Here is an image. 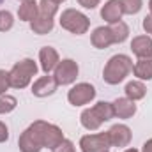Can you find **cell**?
I'll list each match as a JSON object with an SVG mask.
<instances>
[{
	"mask_svg": "<svg viewBox=\"0 0 152 152\" xmlns=\"http://www.w3.org/2000/svg\"><path fill=\"white\" fill-rule=\"evenodd\" d=\"M2 2H4V0H0V5H2Z\"/></svg>",
	"mask_w": 152,
	"mask_h": 152,
	"instance_id": "cell-35",
	"label": "cell"
},
{
	"mask_svg": "<svg viewBox=\"0 0 152 152\" xmlns=\"http://www.w3.org/2000/svg\"><path fill=\"white\" fill-rule=\"evenodd\" d=\"M112 147L110 134L106 133H96V134H87L81 136L80 140V149L81 152H106Z\"/></svg>",
	"mask_w": 152,
	"mask_h": 152,
	"instance_id": "cell-6",
	"label": "cell"
},
{
	"mask_svg": "<svg viewBox=\"0 0 152 152\" xmlns=\"http://www.w3.org/2000/svg\"><path fill=\"white\" fill-rule=\"evenodd\" d=\"M78 71L80 69H78V64H76L75 60L66 58V60H60L57 64L53 78H55V81L58 85H71L76 78H78Z\"/></svg>",
	"mask_w": 152,
	"mask_h": 152,
	"instance_id": "cell-7",
	"label": "cell"
},
{
	"mask_svg": "<svg viewBox=\"0 0 152 152\" xmlns=\"http://www.w3.org/2000/svg\"><path fill=\"white\" fill-rule=\"evenodd\" d=\"M143 30H145L147 34H152V14H149V16L143 18Z\"/></svg>",
	"mask_w": 152,
	"mask_h": 152,
	"instance_id": "cell-30",
	"label": "cell"
},
{
	"mask_svg": "<svg viewBox=\"0 0 152 152\" xmlns=\"http://www.w3.org/2000/svg\"><path fill=\"white\" fill-rule=\"evenodd\" d=\"M18 147H20L21 152H41V149L36 145V142L30 138V134H28L27 129L21 133V136H20V140H18Z\"/></svg>",
	"mask_w": 152,
	"mask_h": 152,
	"instance_id": "cell-21",
	"label": "cell"
},
{
	"mask_svg": "<svg viewBox=\"0 0 152 152\" xmlns=\"http://www.w3.org/2000/svg\"><path fill=\"white\" fill-rule=\"evenodd\" d=\"M149 9H151V14H152V0H149Z\"/></svg>",
	"mask_w": 152,
	"mask_h": 152,
	"instance_id": "cell-32",
	"label": "cell"
},
{
	"mask_svg": "<svg viewBox=\"0 0 152 152\" xmlns=\"http://www.w3.org/2000/svg\"><path fill=\"white\" fill-rule=\"evenodd\" d=\"M142 152H152V138H151V140H147V142L143 143V149H142Z\"/></svg>",
	"mask_w": 152,
	"mask_h": 152,
	"instance_id": "cell-31",
	"label": "cell"
},
{
	"mask_svg": "<svg viewBox=\"0 0 152 152\" xmlns=\"http://www.w3.org/2000/svg\"><path fill=\"white\" fill-rule=\"evenodd\" d=\"M126 96H127V99H131V101H138V99H143L145 97V94H147V88H145V85L142 83V81H129L127 85H126Z\"/></svg>",
	"mask_w": 152,
	"mask_h": 152,
	"instance_id": "cell-19",
	"label": "cell"
},
{
	"mask_svg": "<svg viewBox=\"0 0 152 152\" xmlns=\"http://www.w3.org/2000/svg\"><path fill=\"white\" fill-rule=\"evenodd\" d=\"M53 152H75V143L71 142V140H62L55 149H53Z\"/></svg>",
	"mask_w": 152,
	"mask_h": 152,
	"instance_id": "cell-26",
	"label": "cell"
},
{
	"mask_svg": "<svg viewBox=\"0 0 152 152\" xmlns=\"http://www.w3.org/2000/svg\"><path fill=\"white\" fill-rule=\"evenodd\" d=\"M16 106H18V99L14 96H7V94L0 96V115L12 112Z\"/></svg>",
	"mask_w": 152,
	"mask_h": 152,
	"instance_id": "cell-24",
	"label": "cell"
},
{
	"mask_svg": "<svg viewBox=\"0 0 152 152\" xmlns=\"http://www.w3.org/2000/svg\"><path fill=\"white\" fill-rule=\"evenodd\" d=\"M53 20L51 18H44V16H36V20L34 21H30V28H32V32L34 34H39V36H44V34H48V32H51L53 30Z\"/></svg>",
	"mask_w": 152,
	"mask_h": 152,
	"instance_id": "cell-18",
	"label": "cell"
},
{
	"mask_svg": "<svg viewBox=\"0 0 152 152\" xmlns=\"http://www.w3.org/2000/svg\"><path fill=\"white\" fill-rule=\"evenodd\" d=\"M122 14H124V12H122L120 0H108V2L103 5V9H101V18H103L104 21H108L110 25L120 21Z\"/></svg>",
	"mask_w": 152,
	"mask_h": 152,
	"instance_id": "cell-13",
	"label": "cell"
},
{
	"mask_svg": "<svg viewBox=\"0 0 152 152\" xmlns=\"http://www.w3.org/2000/svg\"><path fill=\"white\" fill-rule=\"evenodd\" d=\"M28 134L30 138L36 142L39 149H55L62 140H64V133L58 126L55 124H50V122H44V120H36L28 129Z\"/></svg>",
	"mask_w": 152,
	"mask_h": 152,
	"instance_id": "cell-1",
	"label": "cell"
},
{
	"mask_svg": "<svg viewBox=\"0 0 152 152\" xmlns=\"http://www.w3.org/2000/svg\"><path fill=\"white\" fill-rule=\"evenodd\" d=\"M37 73V64L32 58H23L12 66L9 71V83L14 88H25Z\"/></svg>",
	"mask_w": 152,
	"mask_h": 152,
	"instance_id": "cell-4",
	"label": "cell"
},
{
	"mask_svg": "<svg viewBox=\"0 0 152 152\" xmlns=\"http://www.w3.org/2000/svg\"><path fill=\"white\" fill-rule=\"evenodd\" d=\"M124 14H136L143 7V0H120Z\"/></svg>",
	"mask_w": 152,
	"mask_h": 152,
	"instance_id": "cell-23",
	"label": "cell"
},
{
	"mask_svg": "<svg viewBox=\"0 0 152 152\" xmlns=\"http://www.w3.org/2000/svg\"><path fill=\"white\" fill-rule=\"evenodd\" d=\"M39 12V4L34 0H23V4L18 9V16L21 21H34Z\"/></svg>",
	"mask_w": 152,
	"mask_h": 152,
	"instance_id": "cell-16",
	"label": "cell"
},
{
	"mask_svg": "<svg viewBox=\"0 0 152 152\" xmlns=\"http://www.w3.org/2000/svg\"><path fill=\"white\" fill-rule=\"evenodd\" d=\"M113 106L112 103H106V101H99L97 104H94L92 108H87L83 110V113L80 117L81 120V126L88 131H96L101 127L103 122H108L110 118H113Z\"/></svg>",
	"mask_w": 152,
	"mask_h": 152,
	"instance_id": "cell-2",
	"label": "cell"
},
{
	"mask_svg": "<svg viewBox=\"0 0 152 152\" xmlns=\"http://www.w3.org/2000/svg\"><path fill=\"white\" fill-rule=\"evenodd\" d=\"M106 152H108V151H106Z\"/></svg>",
	"mask_w": 152,
	"mask_h": 152,
	"instance_id": "cell-36",
	"label": "cell"
},
{
	"mask_svg": "<svg viewBox=\"0 0 152 152\" xmlns=\"http://www.w3.org/2000/svg\"><path fill=\"white\" fill-rule=\"evenodd\" d=\"M14 25V18L9 11H0V32H7L11 30Z\"/></svg>",
	"mask_w": 152,
	"mask_h": 152,
	"instance_id": "cell-25",
	"label": "cell"
},
{
	"mask_svg": "<svg viewBox=\"0 0 152 152\" xmlns=\"http://www.w3.org/2000/svg\"><path fill=\"white\" fill-rule=\"evenodd\" d=\"M113 106V115L118 118H131L133 115L136 113V104L134 101L127 99V97H118L112 103Z\"/></svg>",
	"mask_w": 152,
	"mask_h": 152,
	"instance_id": "cell-12",
	"label": "cell"
},
{
	"mask_svg": "<svg viewBox=\"0 0 152 152\" xmlns=\"http://www.w3.org/2000/svg\"><path fill=\"white\" fill-rule=\"evenodd\" d=\"M131 50L138 58L152 57V39L149 36H138L131 41Z\"/></svg>",
	"mask_w": 152,
	"mask_h": 152,
	"instance_id": "cell-14",
	"label": "cell"
},
{
	"mask_svg": "<svg viewBox=\"0 0 152 152\" xmlns=\"http://www.w3.org/2000/svg\"><path fill=\"white\" fill-rule=\"evenodd\" d=\"M9 87H11V83H9V73L4 71V69H0V96L5 94V90Z\"/></svg>",
	"mask_w": 152,
	"mask_h": 152,
	"instance_id": "cell-27",
	"label": "cell"
},
{
	"mask_svg": "<svg viewBox=\"0 0 152 152\" xmlns=\"http://www.w3.org/2000/svg\"><path fill=\"white\" fill-rule=\"evenodd\" d=\"M110 134V142L113 147H127L129 142H131V129L124 124H115L112 126V129L108 131Z\"/></svg>",
	"mask_w": 152,
	"mask_h": 152,
	"instance_id": "cell-10",
	"label": "cell"
},
{
	"mask_svg": "<svg viewBox=\"0 0 152 152\" xmlns=\"http://www.w3.org/2000/svg\"><path fill=\"white\" fill-rule=\"evenodd\" d=\"M80 5H83L85 9H94L99 5V0H78Z\"/></svg>",
	"mask_w": 152,
	"mask_h": 152,
	"instance_id": "cell-28",
	"label": "cell"
},
{
	"mask_svg": "<svg viewBox=\"0 0 152 152\" xmlns=\"http://www.w3.org/2000/svg\"><path fill=\"white\" fill-rule=\"evenodd\" d=\"M94 97H96V88L90 83H78V85H75L69 90V94H67V99H69V103L73 106L88 104Z\"/></svg>",
	"mask_w": 152,
	"mask_h": 152,
	"instance_id": "cell-8",
	"label": "cell"
},
{
	"mask_svg": "<svg viewBox=\"0 0 152 152\" xmlns=\"http://www.w3.org/2000/svg\"><path fill=\"white\" fill-rule=\"evenodd\" d=\"M55 4H60V2H66V0H53Z\"/></svg>",
	"mask_w": 152,
	"mask_h": 152,
	"instance_id": "cell-34",
	"label": "cell"
},
{
	"mask_svg": "<svg viewBox=\"0 0 152 152\" xmlns=\"http://www.w3.org/2000/svg\"><path fill=\"white\" fill-rule=\"evenodd\" d=\"M57 9H58V4H55L53 0H41L39 2V16H44V18H51L57 14Z\"/></svg>",
	"mask_w": 152,
	"mask_h": 152,
	"instance_id": "cell-22",
	"label": "cell"
},
{
	"mask_svg": "<svg viewBox=\"0 0 152 152\" xmlns=\"http://www.w3.org/2000/svg\"><path fill=\"white\" fill-rule=\"evenodd\" d=\"M124 152H138L136 149H127V151H124Z\"/></svg>",
	"mask_w": 152,
	"mask_h": 152,
	"instance_id": "cell-33",
	"label": "cell"
},
{
	"mask_svg": "<svg viewBox=\"0 0 152 152\" xmlns=\"http://www.w3.org/2000/svg\"><path fill=\"white\" fill-rule=\"evenodd\" d=\"M133 73L140 80H152V57L149 58H140L133 66Z\"/></svg>",
	"mask_w": 152,
	"mask_h": 152,
	"instance_id": "cell-17",
	"label": "cell"
},
{
	"mask_svg": "<svg viewBox=\"0 0 152 152\" xmlns=\"http://www.w3.org/2000/svg\"><path fill=\"white\" fill-rule=\"evenodd\" d=\"M110 30L113 34V42L118 44V42H124L127 36H129V27L124 23V21H117V23H112L110 25Z\"/></svg>",
	"mask_w": 152,
	"mask_h": 152,
	"instance_id": "cell-20",
	"label": "cell"
},
{
	"mask_svg": "<svg viewBox=\"0 0 152 152\" xmlns=\"http://www.w3.org/2000/svg\"><path fill=\"white\" fill-rule=\"evenodd\" d=\"M60 27L66 28V30H69L71 34L81 36V34H85L88 30L90 20L83 12L76 11V9H66L60 14Z\"/></svg>",
	"mask_w": 152,
	"mask_h": 152,
	"instance_id": "cell-5",
	"label": "cell"
},
{
	"mask_svg": "<svg viewBox=\"0 0 152 152\" xmlns=\"http://www.w3.org/2000/svg\"><path fill=\"white\" fill-rule=\"evenodd\" d=\"M57 87H58V83L55 81L53 76H50V75L41 76L32 85V94L36 97H48V96H51L57 90Z\"/></svg>",
	"mask_w": 152,
	"mask_h": 152,
	"instance_id": "cell-9",
	"label": "cell"
},
{
	"mask_svg": "<svg viewBox=\"0 0 152 152\" xmlns=\"http://www.w3.org/2000/svg\"><path fill=\"white\" fill-rule=\"evenodd\" d=\"M39 62H41V69H42L46 75H48L50 71H55L57 64L60 62V60H58V53H57V50L51 48V46H44V48H41V51H39Z\"/></svg>",
	"mask_w": 152,
	"mask_h": 152,
	"instance_id": "cell-11",
	"label": "cell"
},
{
	"mask_svg": "<svg viewBox=\"0 0 152 152\" xmlns=\"http://www.w3.org/2000/svg\"><path fill=\"white\" fill-rule=\"evenodd\" d=\"M133 71V60L127 57V55H113L108 64L104 66V71H103V78L106 83L110 85H117L120 83L122 80H126V76Z\"/></svg>",
	"mask_w": 152,
	"mask_h": 152,
	"instance_id": "cell-3",
	"label": "cell"
},
{
	"mask_svg": "<svg viewBox=\"0 0 152 152\" xmlns=\"http://www.w3.org/2000/svg\"><path fill=\"white\" fill-rule=\"evenodd\" d=\"M90 41H92L94 48H99V50H104V48H108L110 44H115L113 34H112L110 27H97V28L94 30Z\"/></svg>",
	"mask_w": 152,
	"mask_h": 152,
	"instance_id": "cell-15",
	"label": "cell"
},
{
	"mask_svg": "<svg viewBox=\"0 0 152 152\" xmlns=\"http://www.w3.org/2000/svg\"><path fill=\"white\" fill-rule=\"evenodd\" d=\"M7 138H9V129L4 122H0V143L7 142Z\"/></svg>",
	"mask_w": 152,
	"mask_h": 152,
	"instance_id": "cell-29",
	"label": "cell"
}]
</instances>
